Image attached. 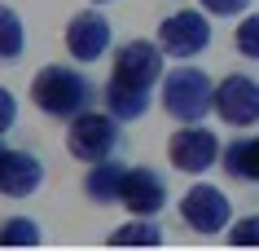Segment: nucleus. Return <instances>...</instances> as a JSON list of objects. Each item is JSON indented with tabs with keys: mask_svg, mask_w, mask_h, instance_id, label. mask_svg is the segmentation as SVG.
Here are the masks:
<instances>
[{
	"mask_svg": "<svg viewBox=\"0 0 259 251\" xmlns=\"http://www.w3.org/2000/svg\"><path fill=\"white\" fill-rule=\"evenodd\" d=\"M163 44L158 40H127L114 53V75L110 80H123V84H137V88H154L163 80Z\"/></svg>",
	"mask_w": 259,
	"mask_h": 251,
	"instance_id": "nucleus-8",
	"label": "nucleus"
},
{
	"mask_svg": "<svg viewBox=\"0 0 259 251\" xmlns=\"http://www.w3.org/2000/svg\"><path fill=\"white\" fill-rule=\"evenodd\" d=\"M233 44H237V53H242V57L259 62V14H250V18H242V22H237Z\"/></svg>",
	"mask_w": 259,
	"mask_h": 251,
	"instance_id": "nucleus-18",
	"label": "nucleus"
},
{
	"mask_svg": "<svg viewBox=\"0 0 259 251\" xmlns=\"http://www.w3.org/2000/svg\"><path fill=\"white\" fill-rule=\"evenodd\" d=\"M119 203L132 216H158L167 207V185L154 167H127L123 172V190H119Z\"/></svg>",
	"mask_w": 259,
	"mask_h": 251,
	"instance_id": "nucleus-9",
	"label": "nucleus"
},
{
	"mask_svg": "<svg viewBox=\"0 0 259 251\" xmlns=\"http://www.w3.org/2000/svg\"><path fill=\"white\" fill-rule=\"evenodd\" d=\"M35 242H40V225L27 216H14L0 225V247H35Z\"/></svg>",
	"mask_w": 259,
	"mask_h": 251,
	"instance_id": "nucleus-17",
	"label": "nucleus"
},
{
	"mask_svg": "<svg viewBox=\"0 0 259 251\" xmlns=\"http://www.w3.org/2000/svg\"><path fill=\"white\" fill-rule=\"evenodd\" d=\"M167 159H171V167L176 172H189V176H198V172H206L211 163H220V141L211 128H198V124H185L171 132V141H167Z\"/></svg>",
	"mask_w": 259,
	"mask_h": 251,
	"instance_id": "nucleus-6",
	"label": "nucleus"
},
{
	"mask_svg": "<svg viewBox=\"0 0 259 251\" xmlns=\"http://www.w3.org/2000/svg\"><path fill=\"white\" fill-rule=\"evenodd\" d=\"M220 163L233 181L259 185V137H233L224 150H220Z\"/></svg>",
	"mask_w": 259,
	"mask_h": 251,
	"instance_id": "nucleus-12",
	"label": "nucleus"
},
{
	"mask_svg": "<svg viewBox=\"0 0 259 251\" xmlns=\"http://www.w3.org/2000/svg\"><path fill=\"white\" fill-rule=\"evenodd\" d=\"M158 44H163L167 57H180V62L198 57L206 44H211V18H206V9H202V14H198V9H180V14L163 18Z\"/></svg>",
	"mask_w": 259,
	"mask_h": 251,
	"instance_id": "nucleus-4",
	"label": "nucleus"
},
{
	"mask_svg": "<svg viewBox=\"0 0 259 251\" xmlns=\"http://www.w3.org/2000/svg\"><path fill=\"white\" fill-rule=\"evenodd\" d=\"M93 5H110V0H93Z\"/></svg>",
	"mask_w": 259,
	"mask_h": 251,
	"instance_id": "nucleus-22",
	"label": "nucleus"
},
{
	"mask_svg": "<svg viewBox=\"0 0 259 251\" xmlns=\"http://www.w3.org/2000/svg\"><path fill=\"white\" fill-rule=\"evenodd\" d=\"M119 115L110 111H79L75 119H70L66 128V150L75 154V159H83V163H101V159H110V154L119 150Z\"/></svg>",
	"mask_w": 259,
	"mask_h": 251,
	"instance_id": "nucleus-3",
	"label": "nucleus"
},
{
	"mask_svg": "<svg viewBox=\"0 0 259 251\" xmlns=\"http://www.w3.org/2000/svg\"><path fill=\"white\" fill-rule=\"evenodd\" d=\"M233 247H259V216H242V221L229 229Z\"/></svg>",
	"mask_w": 259,
	"mask_h": 251,
	"instance_id": "nucleus-19",
	"label": "nucleus"
},
{
	"mask_svg": "<svg viewBox=\"0 0 259 251\" xmlns=\"http://www.w3.org/2000/svg\"><path fill=\"white\" fill-rule=\"evenodd\" d=\"M44 181V163L31 150H0V194L5 198H27Z\"/></svg>",
	"mask_w": 259,
	"mask_h": 251,
	"instance_id": "nucleus-11",
	"label": "nucleus"
},
{
	"mask_svg": "<svg viewBox=\"0 0 259 251\" xmlns=\"http://www.w3.org/2000/svg\"><path fill=\"white\" fill-rule=\"evenodd\" d=\"M22 49H27V27H22V18H18L9 5H0V62L22 57Z\"/></svg>",
	"mask_w": 259,
	"mask_h": 251,
	"instance_id": "nucleus-15",
	"label": "nucleus"
},
{
	"mask_svg": "<svg viewBox=\"0 0 259 251\" xmlns=\"http://www.w3.org/2000/svg\"><path fill=\"white\" fill-rule=\"evenodd\" d=\"M158 242H163V234L150 225V216H141L137 225H123V229L110 234V247H158Z\"/></svg>",
	"mask_w": 259,
	"mask_h": 251,
	"instance_id": "nucleus-16",
	"label": "nucleus"
},
{
	"mask_svg": "<svg viewBox=\"0 0 259 251\" xmlns=\"http://www.w3.org/2000/svg\"><path fill=\"white\" fill-rule=\"evenodd\" d=\"M202 9H206V14H215V18H233V14H246L250 0H202Z\"/></svg>",
	"mask_w": 259,
	"mask_h": 251,
	"instance_id": "nucleus-20",
	"label": "nucleus"
},
{
	"mask_svg": "<svg viewBox=\"0 0 259 251\" xmlns=\"http://www.w3.org/2000/svg\"><path fill=\"white\" fill-rule=\"evenodd\" d=\"M101 101H106V111L119 115V119H141V115L150 111V88H137V84L110 80L106 88H101Z\"/></svg>",
	"mask_w": 259,
	"mask_h": 251,
	"instance_id": "nucleus-13",
	"label": "nucleus"
},
{
	"mask_svg": "<svg viewBox=\"0 0 259 251\" xmlns=\"http://www.w3.org/2000/svg\"><path fill=\"white\" fill-rule=\"evenodd\" d=\"M180 221L198 229V234H220L229 225V198L220 194L215 185H193L189 194L180 198Z\"/></svg>",
	"mask_w": 259,
	"mask_h": 251,
	"instance_id": "nucleus-10",
	"label": "nucleus"
},
{
	"mask_svg": "<svg viewBox=\"0 0 259 251\" xmlns=\"http://www.w3.org/2000/svg\"><path fill=\"white\" fill-rule=\"evenodd\" d=\"M110 40H114V31H110V18L97 14V9H79V14L66 22V53L79 62V66H93L101 57L110 53Z\"/></svg>",
	"mask_w": 259,
	"mask_h": 251,
	"instance_id": "nucleus-5",
	"label": "nucleus"
},
{
	"mask_svg": "<svg viewBox=\"0 0 259 251\" xmlns=\"http://www.w3.org/2000/svg\"><path fill=\"white\" fill-rule=\"evenodd\" d=\"M14 119H18V101H14V93H9V88H0V137L14 128Z\"/></svg>",
	"mask_w": 259,
	"mask_h": 251,
	"instance_id": "nucleus-21",
	"label": "nucleus"
},
{
	"mask_svg": "<svg viewBox=\"0 0 259 251\" xmlns=\"http://www.w3.org/2000/svg\"><path fill=\"white\" fill-rule=\"evenodd\" d=\"M123 172L127 167L114 163V159H101V163H88V176H83V190L93 203H119V190H123Z\"/></svg>",
	"mask_w": 259,
	"mask_h": 251,
	"instance_id": "nucleus-14",
	"label": "nucleus"
},
{
	"mask_svg": "<svg viewBox=\"0 0 259 251\" xmlns=\"http://www.w3.org/2000/svg\"><path fill=\"white\" fill-rule=\"evenodd\" d=\"M0 150H5V146H0Z\"/></svg>",
	"mask_w": 259,
	"mask_h": 251,
	"instance_id": "nucleus-23",
	"label": "nucleus"
},
{
	"mask_svg": "<svg viewBox=\"0 0 259 251\" xmlns=\"http://www.w3.org/2000/svg\"><path fill=\"white\" fill-rule=\"evenodd\" d=\"M215 115L224 124H233V128L259 124V80L255 75L233 70L229 80H220L215 84Z\"/></svg>",
	"mask_w": 259,
	"mask_h": 251,
	"instance_id": "nucleus-7",
	"label": "nucleus"
},
{
	"mask_svg": "<svg viewBox=\"0 0 259 251\" xmlns=\"http://www.w3.org/2000/svg\"><path fill=\"white\" fill-rule=\"evenodd\" d=\"M97 97L93 80L75 66H40L35 70V80H31V101H35V111H44L49 119H75L79 111H88Z\"/></svg>",
	"mask_w": 259,
	"mask_h": 251,
	"instance_id": "nucleus-1",
	"label": "nucleus"
},
{
	"mask_svg": "<svg viewBox=\"0 0 259 251\" xmlns=\"http://www.w3.org/2000/svg\"><path fill=\"white\" fill-rule=\"evenodd\" d=\"M163 111L176 124H202L215 111V84L202 66H176L163 75Z\"/></svg>",
	"mask_w": 259,
	"mask_h": 251,
	"instance_id": "nucleus-2",
	"label": "nucleus"
}]
</instances>
